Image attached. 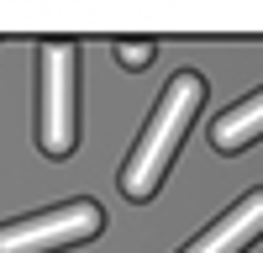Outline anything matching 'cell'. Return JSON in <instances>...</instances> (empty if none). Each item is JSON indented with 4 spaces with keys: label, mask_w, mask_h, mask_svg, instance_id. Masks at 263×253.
<instances>
[{
    "label": "cell",
    "mask_w": 263,
    "mask_h": 253,
    "mask_svg": "<svg viewBox=\"0 0 263 253\" xmlns=\"http://www.w3.org/2000/svg\"><path fill=\"white\" fill-rule=\"evenodd\" d=\"M258 137H263V95H248L242 105H232L227 116H216V127H211V142L221 148V153H242Z\"/></svg>",
    "instance_id": "obj_5"
},
{
    "label": "cell",
    "mask_w": 263,
    "mask_h": 253,
    "mask_svg": "<svg viewBox=\"0 0 263 253\" xmlns=\"http://www.w3.org/2000/svg\"><path fill=\"white\" fill-rule=\"evenodd\" d=\"M153 42H116V58L126 63V69H142V63H153Z\"/></svg>",
    "instance_id": "obj_6"
},
{
    "label": "cell",
    "mask_w": 263,
    "mask_h": 253,
    "mask_svg": "<svg viewBox=\"0 0 263 253\" xmlns=\"http://www.w3.org/2000/svg\"><path fill=\"white\" fill-rule=\"evenodd\" d=\"M200 100H205L200 74H174L168 79V90L158 95V105H153V116H147L142 137H137V148H132V158L121 169V195L126 201H153V195H158L174 153L184 148V132H190L195 111H200Z\"/></svg>",
    "instance_id": "obj_1"
},
{
    "label": "cell",
    "mask_w": 263,
    "mask_h": 253,
    "mask_svg": "<svg viewBox=\"0 0 263 253\" xmlns=\"http://www.w3.org/2000/svg\"><path fill=\"white\" fill-rule=\"evenodd\" d=\"M263 227V190H253V195H242L232 211H221V222H211L200 238H195L190 248L179 253H242Z\"/></svg>",
    "instance_id": "obj_4"
},
{
    "label": "cell",
    "mask_w": 263,
    "mask_h": 253,
    "mask_svg": "<svg viewBox=\"0 0 263 253\" xmlns=\"http://www.w3.org/2000/svg\"><path fill=\"white\" fill-rule=\"evenodd\" d=\"M37 142L48 158H69L79 142V48L74 42H42L37 53Z\"/></svg>",
    "instance_id": "obj_2"
},
{
    "label": "cell",
    "mask_w": 263,
    "mask_h": 253,
    "mask_svg": "<svg viewBox=\"0 0 263 253\" xmlns=\"http://www.w3.org/2000/svg\"><path fill=\"white\" fill-rule=\"evenodd\" d=\"M105 227V211L95 201H69L37 216H21L0 227V253H53V248H74L84 238H95Z\"/></svg>",
    "instance_id": "obj_3"
}]
</instances>
